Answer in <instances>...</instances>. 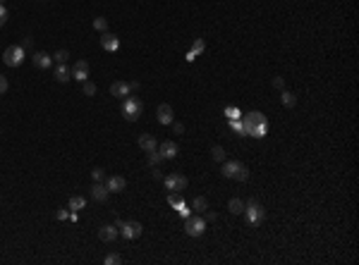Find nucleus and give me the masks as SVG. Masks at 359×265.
I'll list each match as a JSON object with an SVG mask.
<instances>
[{
	"label": "nucleus",
	"mask_w": 359,
	"mask_h": 265,
	"mask_svg": "<svg viewBox=\"0 0 359 265\" xmlns=\"http://www.w3.org/2000/svg\"><path fill=\"white\" fill-rule=\"evenodd\" d=\"M242 122H244V127H256V124H268V119L263 117V112H259V110H251V112H247Z\"/></svg>",
	"instance_id": "17"
},
{
	"label": "nucleus",
	"mask_w": 359,
	"mask_h": 265,
	"mask_svg": "<svg viewBox=\"0 0 359 265\" xmlns=\"http://www.w3.org/2000/svg\"><path fill=\"white\" fill-rule=\"evenodd\" d=\"M103 263L106 265H118V263H122V258H120V253H108V256L103 258Z\"/></svg>",
	"instance_id": "29"
},
{
	"label": "nucleus",
	"mask_w": 359,
	"mask_h": 265,
	"mask_svg": "<svg viewBox=\"0 0 359 265\" xmlns=\"http://www.w3.org/2000/svg\"><path fill=\"white\" fill-rule=\"evenodd\" d=\"M56 217H58V220H67V217H69V208H67V211H58Z\"/></svg>",
	"instance_id": "39"
},
{
	"label": "nucleus",
	"mask_w": 359,
	"mask_h": 265,
	"mask_svg": "<svg viewBox=\"0 0 359 265\" xmlns=\"http://www.w3.org/2000/svg\"><path fill=\"white\" fill-rule=\"evenodd\" d=\"M163 184H166L168 191H173V194H182V191L189 186V179H187L184 174L173 172V174H168V177H163Z\"/></svg>",
	"instance_id": "5"
},
{
	"label": "nucleus",
	"mask_w": 359,
	"mask_h": 265,
	"mask_svg": "<svg viewBox=\"0 0 359 265\" xmlns=\"http://www.w3.org/2000/svg\"><path fill=\"white\" fill-rule=\"evenodd\" d=\"M211 158L218 160V162H223V160H225V148H223V146H213V148H211Z\"/></svg>",
	"instance_id": "27"
},
{
	"label": "nucleus",
	"mask_w": 359,
	"mask_h": 265,
	"mask_svg": "<svg viewBox=\"0 0 359 265\" xmlns=\"http://www.w3.org/2000/svg\"><path fill=\"white\" fill-rule=\"evenodd\" d=\"M69 74H72V79H77V81H86L89 79V62L86 60H77L74 62V67L69 69Z\"/></svg>",
	"instance_id": "9"
},
{
	"label": "nucleus",
	"mask_w": 359,
	"mask_h": 265,
	"mask_svg": "<svg viewBox=\"0 0 359 265\" xmlns=\"http://www.w3.org/2000/svg\"><path fill=\"white\" fill-rule=\"evenodd\" d=\"M173 129H175V134H184V124L182 122H173Z\"/></svg>",
	"instance_id": "38"
},
{
	"label": "nucleus",
	"mask_w": 359,
	"mask_h": 265,
	"mask_svg": "<svg viewBox=\"0 0 359 265\" xmlns=\"http://www.w3.org/2000/svg\"><path fill=\"white\" fill-rule=\"evenodd\" d=\"M67 57H69V53H67V51H58V53L53 55V60H56L58 65H62V62H67Z\"/></svg>",
	"instance_id": "32"
},
{
	"label": "nucleus",
	"mask_w": 359,
	"mask_h": 265,
	"mask_svg": "<svg viewBox=\"0 0 359 265\" xmlns=\"http://www.w3.org/2000/svg\"><path fill=\"white\" fill-rule=\"evenodd\" d=\"M72 79V74H69V67L62 62V65L56 67V81H60V84H65V81Z\"/></svg>",
	"instance_id": "20"
},
{
	"label": "nucleus",
	"mask_w": 359,
	"mask_h": 265,
	"mask_svg": "<svg viewBox=\"0 0 359 265\" xmlns=\"http://www.w3.org/2000/svg\"><path fill=\"white\" fill-rule=\"evenodd\" d=\"M94 29L101 31V34L108 31V19H106V17H96V19H94Z\"/></svg>",
	"instance_id": "28"
},
{
	"label": "nucleus",
	"mask_w": 359,
	"mask_h": 265,
	"mask_svg": "<svg viewBox=\"0 0 359 265\" xmlns=\"http://www.w3.org/2000/svg\"><path fill=\"white\" fill-rule=\"evenodd\" d=\"M280 101H283V106L285 107H295L297 106V96L292 91H288V89H283V93H280Z\"/></svg>",
	"instance_id": "21"
},
{
	"label": "nucleus",
	"mask_w": 359,
	"mask_h": 265,
	"mask_svg": "<svg viewBox=\"0 0 359 265\" xmlns=\"http://www.w3.org/2000/svg\"><path fill=\"white\" fill-rule=\"evenodd\" d=\"M206 232V220L201 215H189L184 217V234L187 237H201Z\"/></svg>",
	"instance_id": "4"
},
{
	"label": "nucleus",
	"mask_w": 359,
	"mask_h": 265,
	"mask_svg": "<svg viewBox=\"0 0 359 265\" xmlns=\"http://www.w3.org/2000/svg\"><path fill=\"white\" fill-rule=\"evenodd\" d=\"M118 234H120V229H118L115 225H103L101 229H98V239H101V241H106V244L115 241V239H118Z\"/></svg>",
	"instance_id": "15"
},
{
	"label": "nucleus",
	"mask_w": 359,
	"mask_h": 265,
	"mask_svg": "<svg viewBox=\"0 0 359 265\" xmlns=\"http://www.w3.org/2000/svg\"><path fill=\"white\" fill-rule=\"evenodd\" d=\"M0 19H7V7H5V2H0Z\"/></svg>",
	"instance_id": "41"
},
{
	"label": "nucleus",
	"mask_w": 359,
	"mask_h": 265,
	"mask_svg": "<svg viewBox=\"0 0 359 265\" xmlns=\"http://www.w3.org/2000/svg\"><path fill=\"white\" fill-rule=\"evenodd\" d=\"M268 134V124H256V127H244V136H254V139H263Z\"/></svg>",
	"instance_id": "19"
},
{
	"label": "nucleus",
	"mask_w": 359,
	"mask_h": 265,
	"mask_svg": "<svg viewBox=\"0 0 359 265\" xmlns=\"http://www.w3.org/2000/svg\"><path fill=\"white\" fill-rule=\"evenodd\" d=\"M204 220H206V222H208V220H216V212H208V211H206V215H204Z\"/></svg>",
	"instance_id": "42"
},
{
	"label": "nucleus",
	"mask_w": 359,
	"mask_h": 265,
	"mask_svg": "<svg viewBox=\"0 0 359 265\" xmlns=\"http://www.w3.org/2000/svg\"><path fill=\"white\" fill-rule=\"evenodd\" d=\"M124 186H127V182H124V177H120V174H111V177L106 179V189H108L111 194H120V191H124Z\"/></svg>",
	"instance_id": "13"
},
{
	"label": "nucleus",
	"mask_w": 359,
	"mask_h": 265,
	"mask_svg": "<svg viewBox=\"0 0 359 265\" xmlns=\"http://www.w3.org/2000/svg\"><path fill=\"white\" fill-rule=\"evenodd\" d=\"M230 127H233L239 136H244V122H242V119H230Z\"/></svg>",
	"instance_id": "30"
},
{
	"label": "nucleus",
	"mask_w": 359,
	"mask_h": 265,
	"mask_svg": "<svg viewBox=\"0 0 359 265\" xmlns=\"http://www.w3.org/2000/svg\"><path fill=\"white\" fill-rule=\"evenodd\" d=\"M5 22H7V19H0V27H5Z\"/></svg>",
	"instance_id": "43"
},
{
	"label": "nucleus",
	"mask_w": 359,
	"mask_h": 265,
	"mask_svg": "<svg viewBox=\"0 0 359 265\" xmlns=\"http://www.w3.org/2000/svg\"><path fill=\"white\" fill-rule=\"evenodd\" d=\"M122 117L127 119V122H137L139 117H141V112H144V103L139 101L137 96H127V98H122Z\"/></svg>",
	"instance_id": "2"
},
{
	"label": "nucleus",
	"mask_w": 359,
	"mask_h": 265,
	"mask_svg": "<svg viewBox=\"0 0 359 265\" xmlns=\"http://www.w3.org/2000/svg\"><path fill=\"white\" fill-rule=\"evenodd\" d=\"M2 62L7 67H19L24 62V48L22 46H7L2 53Z\"/></svg>",
	"instance_id": "6"
},
{
	"label": "nucleus",
	"mask_w": 359,
	"mask_h": 265,
	"mask_svg": "<svg viewBox=\"0 0 359 265\" xmlns=\"http://www.w3.org/2000/svg\"><path fill=\"white\" fill-rule=\"evenodd\" d=\"M139 89V81H113L111 84V93L115 98H127L132 91Z\"/></svg>",
	"instance_id": "7"
},
{
	"label": "nucleus",
	"mask_w": 359,
	"mask_h": 265,
	"mask_svg": "<svg viewBox=\"0 0 359 265\" xmlns=\"http://www.w3.org/2000/svg\"><path fill=\"white\" fill-rule=\"evenodd\" d=\"M5 91H7V79L0 74V93H5Z\"/></svg>",
	"instance_id": "40"
},
{
	"label": "nucleus",
	"mask_w": 359,
	"mask_h": 265,
	"mask_svg": "<svg viewBox=\"0 0 359 265\" xmlns=\"http://www.w3.org/2000/svg\"><path fill=\"white\" fill-rule=\"evenodd\" d=\"M225 115H228V117H230V119H239V117H242L237 107H225Z\"/></svg>",
	"instance_id": "34"
},
{
	"label": "nucleus",
	"mask_w": 359,
	"mask_h": 265,
	"mask_svg": "<svg viewBox=\"0 0 359 265\" xmlns=\"http://www.w3.org/2000/svg\"><path fill=\"white\" fill-rule=\"evenodd\" d=\"M84 206H86V199H84V196H72V199H69V203H67V208L69 211H82Z\"/></svg>",
	"instance_id": "23"
},
{
	"label": "nucleus",
	"mask_w": 359,
	"mask_h": 265,
	"mask_svg": "<svg viewBox=\"0 0 359 265\" xmlns=\"http://www.w3.org/2000/svg\"><path fill=\"white\" fill-rule=\"evenodd\" d=\"M101 48L103 51H108V53H118L120 51V39L111 34V31H103V36H101Z\"/></svg>",
	"instance_id": "8"
},
{
	"label": "nucleus",
	"mask_w": 359,
	"mask_h": 265,
	"mask_svg": "<svg viewBox=\"0 0 359 265\" xmlns=\"http://www.w3.org/2000/svg\"><path fill=\"white\" fill-rule=\"evenodd\" d=\"M31 62H34L36 69H48V67L53 65V57L46 53V51H36V53L31 55Z\"/></svg>",
	"instance_id": "12"
},
{
	"label": "nucleus",
	"mask_w": 359,
	"mask_h": 265,
	"mask_svg": "<svg viewBox=\"0 0 359 265\" xmlns=\"http://www.w3.org/2000/svg\"><path fill=\"white\" fill-rule=\"evenodd\" d=\"M156 117L161 124H173L175 122V112H173V106H168V103H161L158 110H156Z\"/></svg>",
	"instance_id": "11"
},
{
	"label": "nucleus",
	"mask_w": 359,
	"mask_h": 265,
	"mask_svg": "<svg viewBox=\"0 0 359 265\" xmlns=\"http://www.w3.org/2000/svg\"><path fill=\"white\" fill-rule=\"evenodd\" d=\"M89 191H91V199L98 201V203H106L108 196H111V191L106 189V184H101V182H94V186H91Z\"/></svg>",
	"instance_id": "14"
},
{
	"label": "nucleus",
	"mask_w": 359,
	"mask_h": 265,
	"mask_svg": "<svg viewBox=\"0 0 359 265\" xmlns=\"http://www.w3.org/2000/svg\"><path fill=\"white\" fill-rule=\"evenodd\" d=\"M137 144H139V148H141L144 153H151V151H156V148H158V141H156V136H153V134H141Z\"/></svg>",
	"instance_id": "16"
},
{
	"label": "nucleus",
	"mask_w": 359,
	"mask_h": 265,
	"mask_svg": "<svg viewBox=\"0 0 359 265\" xmlns=\"http://www.w3.org/2000/svg\"><path fill=\"white\" fill-rule=\"evenodd\" d=\"M91 179H94V182H103V179H106V172H103L101 167H94V170H91Z\"/></svg>",
	"instance_id": "33"
},
{
	"label": "nucleus",
	"mask_w": 359,
	"mask_h": 265,
	"mask_svg": "<svg viewBox=\"0 0 359 265\" xmlns=\"http://www.w3.org/2000/svg\"><path fill=\"white\" fill-rule=\"evenodd\" d=\"M0 2H5V0H0Z\"/></svg>",
	"instance_id": "44"
},
{
	"label": "nucleus",
	"mask_w": 359,
	"mask_h": 265,
	"mask_svg": "<svg viewBox=\"0 0 359 265\" xmlns=\"http://www.w3.org/2000/svg\"><path fill=\"white\" fill-rule=\"evenodd\" d=\"M84 96H96V84L94 81H84Z\"/></svg>",
	"instance_id": "31"
},
{
	"label": "nucleus",
	"mask_w": 359,
	"mask_h": 265,
	"mask_svg": "<svg viewBox=\"0 0 359 265\" xmlns=\"http://www.w3.org/2000/svg\"><path fill=\"white\" fill-rule=\"evenodd\" d=\"M178 211H180V215H182V217H189V215H192V212H189V208H187L184 203H180V206H178Z\"/></svg>",
	"instance_id": "36"
},
{
	"label": "nucleus",
	"mask_w": 359,
	"mask_h": 265,
	"mask_svg": "<svg viewBox=\"0 0 359 265\" xmlns=\"http://www.w3.org/2000/svg\"><path fill=\"white\" fill-rule=\"evenodd\" d=\"M242 215L247 217V225L259 227V225H263V220H266V208H263L259 201H249V203H244V212H242Z\"/></svg>",
	"instance_id": "3"
},
{
	"label": "nucleus",
	"mask_w": 359,
	"mask_h": 265,
	"mask_svg": "<svg viewBox=\"0 0 359 265\" xmlns=\"http://www.w3.org/2000/svg\"><path fill=\"white\" fill-rule=\"evenodd\" d=\"M223 177L228 179H237V182H249V167L239 160H223Z\"/></svg>",
	"instance_id": "1"
},
{
	"label": "nucleus",
	"mask_w": 359,
	"mask_h": 265,
	"mask_svg": "<svg viewBox=\"0 0 359 265\" xmlns=\"http://www.w3.org/2000/svg\"><path fill=\"white\" fill-rule=\"evenodd\" d=\"M158 153L163 156V160H173L178 156V144H173V141H163L161 146H158Z\"/></svg>",
	"instance_id": "18"
},
{
	"label": "nucleus",
	"mask_w": 359,
	"mask_h": 265,
	"mask_svg": "<svg viewBox=\"0 0 359 265\" xmlns=\"http://www.w3.org/2000/svg\"><path fill=\"white\" fill-rule=\"evenodd\" d=\"M201 51H204V41H201V39H196V43H194V48H192V51H189L187 55H184V57H187V60L192 62V60H194V57H196L199 53H201Z\"/></svg>",
	"instance_id": "26"
},
{
	"label": "nucleus",
	"mask_w": 359,
	"mask_h": 265,
	"mask_svg": "<svg viewBox=\"0 0 359 265\" xmlns=\"http://www.w3.org/2000/svg\"><path fill=\"white\" fill-rule=\"evenodd\" d=\"M228 211L233 212V215H242V212H244V201H242V199H230V203H228Z\"/></svg>",
	"instance_id": "22"
},
{
	"label": "nucleus",
	"mask_w": 359,
	"mask_h": 265,
	"mask_svg": "<svg viewBox=\"0 0 359 265\" xmlns=\"http://www.w3.org/2000/svg\"><path fill=\"white\" fill-rule=\"evenodd\" d=\"M192 208L196 212H206L208 211V201H206V196H196V199L192 201Z\"/></svg>",
	"instance_id": "24"
},
{
	"label": "nucleus",
	"mask_w": 359,
	"mask_h": 265,
	"mask_svg": "<svg viewBox=\"0 0 359 265\" xmlns=\"http://www.w3.org/2000/svg\"><path fill=\"white\" fill-rule=\"evenodd\" d=\"M168 203H170V206H175V208H178L180 203H182V199H180L178 194H168Z\"/></svg>",
	"instance_id": "35"
},
{
	"label": "nucleus",
	"mask_w": 359,
	"mask_h": 265,
	"mask_svg": "<svg viewBox=\"0 0 359 265\" xmlns=\"http://www.w3.org/2000/svg\"><path fill=\"white\" fill-rule=\"evenodd\" d=\"M141 232H144V227H141V222H124L122 227H120V234H122L124 239H139L141 237Z\"/></svg>",
	"instance_id": "10"
},
{
	"label": "nucleus",
	"mask_w": 359,
	"mask_h": 265,
	"mask_svg": "<svg viewBox=\"0 0 359 265\" xmlns=\"http://www.w3.org/2000/svg\"><path fill=\"white\" fill-rule=\"evenodd\" d=\"M273 86L283 91V89H285V81H283V77H276V79H273Z\"/></svg>",
	"instance_id": "37"
},
{
	"label": "nucleus",
	"mask_w": 359,
	"mask_h": 265,
	"mask_svg": "<svg viewBox=\"0 0 359 265\" xmlns=\"http://www.w3.org/2000/svg\"><path fill=\"white\" fill-rule=\"evenodd\" d=\"M146 162H149L151 167H158V165L163 162V156L158 153V148H156V151H151V153H146Z\"/></svg>",
	"instance_id": "25"
}]
</instances>
